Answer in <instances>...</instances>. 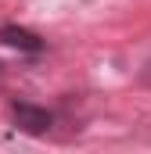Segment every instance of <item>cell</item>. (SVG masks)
Wrapping results in <instances>:
<instances>
[{"instance_id": "obj_1", "label": "cell", "mask_w": 151, "mask_h": 154, "mask_svg": "<svg viewBox=\"0 0 151 154\" xmlns=\"http://www.w3.org/2000/svg\"><path fill=\"white\" fill-rule=\"evenodd\" d=\"M11 118H14V125L22 129V133H33V136H40V133H47L50 129V111H43V108H36V104H11Z\"/></svg>"}, {"instance_id": "obj_2", "label": "cell", "mask_w": 151, "mask_h": 154, "mask_svg": "<svg viewBox=\"0 0 151 154\" xmlns=\"http://www.w3.org/2000/svg\"><path fill=\"white\" fill-rule=\"evenodd\" d=\"M0 43H7V47H18V50H29V54H36L40 47H43V39L36 32H29V29H18V25H0Z\"/></svg>"}, {"instance_id": "obj_3", "label": "cell", "mask_w": 151, "mask_h": 154, "mask_svg": "<svg viewBox=\"0 0 151 154\" xmlns=\"http://www.w3.org/2000/svg\"><path fill=\"white\" fill-rule=\"evenodd\" d=\"M140 79H144V82H148V86H151V61H148V65H144V72H140Z\"/></svg>"}]
</instances>
